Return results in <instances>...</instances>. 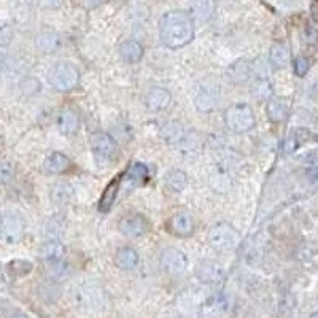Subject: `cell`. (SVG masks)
Returning <instances> with one entry per match:
<instances>
[{
	"label": "cell",
	"instance_id": "cb8c5ba5",
	"mask_svg": "<svg viewBox=\"0 0 318 318\" xmlns=\"http://www.w3.org/2000/svg\"><path fill=\"white\" fill-rule=\"evenodd\" d=\"M48 274L53 280H58V282H62L69 277L70 274V269L69 266L62 263V259L59 261H50V269H48Z\"/></svg>",
	"mask_w": 318,
	"mask_h": 318
},
{
	"label": "cell",
	"instance_id": "d6986e66",
	"mask_svg": "<svg viewBox=\"0 0 318 318\" xmlns=\"http://www.w3.org/2000/svg\"><path fill=\"white\" fill-rule=\"evenodd\" d=\"M138 263V255L134 248L130 247H123L116 251L115 255V264L121 270H132Z\"/></svg>",
	"mask_w": 318,
	"mask_h": 318
},
{
	"label": "cell",
	"instance_id": "ac0fdd59",
	"mask_svg": "<svg viewBox=\"0 0 318 318\" xmlns=\"http://www.w3.org/2000/svg\"><path fill=\"white\" fill-rule=\"evenodd\" d=\"M266 113L272 123H282L288 116V104L278 97H272L266 105Z\"/></svg>",
	"mask_w": 318,
	"mask_h": 318
},
{
	"label": "cell",
	"instance_id": "8d00e7d4",
	"mask_svg": "<svg viewBox=\"0 0 318 318\" xmlns=\"http://www.w3.org/2000/svg\"><path fill=\"white\" fill-rule=\"evenodd\" d=\"M4 61H5V56L0 53V67H2V64H4Z\"/></svg>",
	"mask_w": 318,
	"mask_h": 318
},
{
	"label": "cell",
	"instance_id": "83f0119b",
	"mask_svg": "<svg viewBox=\"0 0 318 318\" xmlns=\"http://www.w3.org/2000/svg\"><path fill=\"white\" fill-rule=\"evenodd\" d=\"M251 91H253L256 99H267L272 96V88H270V85L266 80H258L253 85V88H251Z\"/></svg>",
	"mask_w": 318,
	"mask_h": 318
},
{
	"label": "cell",
	"instance_id": "30bf717a",
	"mask_svg": "<svg viewBox=\"0 0 318 318\" xmlns=\"http://www.w3.org/2000/svg\"><path fill=\"white\" fill-rule=\"evenodd\" d=\"M91 146L94 153L100 157H111L116 153V143L111 135L105 132H94L89 137Z\"/></svg>",
	"mask_w": 318,
	"mask_h": 318
},
{
	"label": "cell",
	"instance_id": "8fae6325",
	"mask_svg": "<svg viewBox=\"0 0 318 318\" xmlns=\"http://www.w3.org/2000/svg\"><path fill=\"white\" fill-rule=\"evenodd\" d=\"M194 105L202 113H209V111L215 110V107L218 105V91L215 89V86H202L194 99Z\"/></svg>",
	"mask_w": 318,
	"mask_h": 318
},
{
	"label": "cell",
	"instance_id": "ba28073f",
	"mask_svg": "<svg viewBox=\"0 0 318 318\" xmlns=\"http://www.w3.org/2000/svg\"><path fill=\"white\" fill-rule=\"evenodd\" d=\"M171 232L177 237H190L194 232V218L190 212L180 210L171 220Z\"/></svg>",
	"mask_w": 318,
	"mask_h": 318
},
{
	"label": "cell",
	"instance_id": "52a82bcc",
	"mask_svg": "<svg viewBox=\"0 0 318 318\" xmlns=\"http://www.w3.org/2000/svg\"><path fill=\"white\" fill-rule=\"evenodd\" d=\"M24 224L23 220L15 213H7L0 220V234H4L7 242H18L23 236Z\"/></svg>",
	"mask_w": 318,
	"mask_h": 318
},
{
	"label": "cell",
	"instance_id": "5bb4252c",
	"mask_svg": "<svg viewBox=\"0 0 318 318\" xmlns=\"http://www.w3.org/2000/svg\"><path fill=\"white\" fill-rule=\"evenodd\" d=\"M58 127L64 135H73L77 134L80 127V118L70 108H64L58 116Z\"/></svg>",
	"mask_w": 318,
	"mask_h": 318
},
{
	"label": "cell",
	"instance_id": "8992f818",
	"mask_svg": "<svg viewBox=\"0 0 318 318\" xmlns=\"http://www.w3.org/2000/svg\"><path fill=\"white\" fill-rule=\"evenodd\" d=\"M161 263L169 274H182L188 267V258L177 248H167L161 256Z\"/></svg>",
	"mask_w": 318,
	"mask_h": 318
},
{
	"label": "cell",
	"instance_id": "6da1fadb",
	"mask_svg": "<svg viewBox=\"0 0 318 318\" xmlns=\"http://www.w3.org/2000/svg\"><path fill=\"white\" fill-rule=\"evenodd\" d=\"M159 35L167 48H183L194 39V21L190 13L174 10L166 13L159 24Z\"/></svg>",
	"mask_w": 318,
	"mask_h": 318
},
{
	"label": "cell",
	"instance_id": "ffe728a7",
	"mask_svg": "<svg viewBox=\"0 0 318 318\" xmlns=\"http://www.w3.org/2000/svg\"><path fill=\"white\" fill-rule=\"evenodd\" d=\"M164 183L171 191L175 193H182L186 188V183H188V177L186 174L180 169H172L166 174L164 177Z\"/></svg>",
	"mask_w": 318,
	"mask_h": 318
},
{
	"label": "cell",
	"instance_id": "5b68a950",
	"mask_svg": "<svg viewBox=\"0 0 318 318\" xmlns=\"http://www.w3.org/2000/svg\"><path fill=\"white\" fill-rule=\"evenodd\" d=\"M149 229V221L143 217L142 213L130 212L124 215L119 220V231L124 234L126 237H140Z\"/></svg>",
	"mask_w": 318,
	"mask_h": 318
},
{
	"label": "cell",
	"instance_id": "9a60e30c",
	"mask_svg": "<svg viewBox=\"0 0 318 318\" xmlns=\"http://www.w3.org/2000/svg\"><path fill=\"white\" fill-rule=\"evenodd\" d=\"M70 166H72L70 159L64 153H51L45 159V164H43L45 171L51 175H59V174L67 172L70 169Z\"/></svg>",
	"mask_w": 318,
	"mask_h": 318
},
{
	"label": "cell",
	"instance_id": "f546056e",
	"mask_svg": "<svg viewBox=\"0 0 318 318\" xmlns=\"http://www.w3.org/2000/svg\"><path fill=\"white\" fill-rule=\"evenodd\" d=\"M13 166L10 163H0V185H5L13 179Z\"/></svg>",
	"mask_w": 318,
	"mask_h": 318
},
{
	"label": "cell",
	"instance_id": "e0dca14e",
	"mask_svg": "<svg viewBox=\"0 0 318 318\" xmlns=\"http://www.w3.org/2000/svg\"><path fill=\"white\" fill-rule=\"evenodd\" d=\"M251 72V65L245 59H239L237 62L231 64L226 70V77L234 83V85H240L248 80Z\"/></svg>",
	"mask_w": 318,
	"mask_h": 318
},
{
	"label": "cell",
	"instance_id": "9c48e42d",
	"mask_svg": "<svg viewBox=\"0 0 318 318\" xmlns=\"http://www.w3.org/2000/svg\"><path fill=\"white\" fill-rule=\"evenodd\" d=\"M171 102H172V94L164 88H153L145 96V105L153 113L166 110L171 105Z\"/></svg>",
	"mask_w": 318,
	"mask_h": 318
},
{
	"label": "cell",
	"instance_id": "3957f363",
	"mask_svg": "<svg viewBox=\"0 0 318 318\" xmlns=\"http://www.w3.org/2000/svg\"><path fill=\"white\" fill-rule=\"evenodd\" d=\"M224 123H226L228 129H231L232 132L244 134L255 127L256 119L250 105L237 104V105L229 107L224 111Z\"/></svg>",
	"mask_w": 318,
	"mask_h": 318
},
{
	"label": "cell",
	"instance_id": "603a6c76",
	"mask_svg": "<svg viewBox=\"0 0 318 318\" xmlns=\"http://www.w3.org/2000/svg\"><path fill=\"white\" fill-rule=\"evenodd\" d=\"M269 58H270V62H272L275 67H285V65L288 64V59H289V53L283 45H274L272 48H270Z\"/></svg>",
	"mask_w": 318,
	"mask_h": 318
},
{
	"label": "cell",
	"instance_id": "2e32d148",
	"mask_svg": "<svg viewBox=\"0 0 318 318\" xmlns=\"http://www.w3.org/2000/svg\"><path fill=\"white\" fill-rule=\"evenodd\" d=\"M143 46L137 40H126L119 46V56L127 64H135L143 58Z\"/></svg>",
	"mask_w": 318,
	"mask_h": 318
},
{
	"label": "cell",
	"instance_id": "1f68e13d",
	"mask_svg": "<svg viewBox=\"0 0 318 318\" xmlns=\"http://www.w3.org/2000/svg\"><path fill=\"white\" fill-rule=\"evenodd\" d=\"M308 70V61L305 58H297L294 61V72L297 77H304Z\"/></svg>",
	"mask_w": 318,
	"mask_h": 318
},
{
	"label": "cell",
	"instance_id": "277c9868",
	"mask_svg": "<svg viewBox=\"0 0 318 318\" xmlns=\"http://www.w3.org/2000/svg\"><path fill=\"white\" fill-rule=\"evenodd\" d=\"M207 240L217 251H231L240 242V232L229 223H218L210 228Z\"/></svg>",
	"mask_w": 318,
	"mask_h": 318
},
{
	"label": "cell",
	"instance_id": "f1b7e54d",
	"mask_svg": "<svg viewBox=\"0 0 318 318\" xmlns=\"http://www.w3.org/2000/svg\"><path fill=\"white\" fill-rule=\"evenodd\" d=\"M10 270L15 275L23 277V275L31 272L32 264L29 263V261H26V259H16V261H12V263H10Z\"/></svg>",
	"mask_w": 318,
	"mask_h": 318
},
{
	"label": "cell",
	"instance_id": "d6a6232c",
	"mask_svg": "<svg viewBox=\"0 0 318 318\" xmlns=\"http://www.w3.org/2000/svg\"><path fill=\"white\" fill-rule=\"evenodd\" d=\"M310 13H312L313 21L318 23V0H313V4H312V7H310Z\"/></svg>",
	"mask_w": 318,
	"mask_h": 318
},
{
	"label": "cell",
	"instance_id": "7c38bea8",
	"mask_svg": "<svg viewBox=\"0 0 318 318\" xmlns=\"http://www.w3.org/2000/svg\"><path fill=\"white\" fill-rule=\"evenodd\" d=\"M121 179H123V172H119L115 179L110 180V183L105 186V190H104V193H102L100 201H99V210L102 213L110 212V209L113 207V204L116 201V196H118V191H119Z\"/></svg>",
	"mask_w": 318,
	"mask_h": 318
},
{
	"label": "cell",
	"instance_id": "4dcf8cb0",
	"mask_svg": "<svg viewBox=\"0 0 318 318\" xmlns=\"http://www.w3.org/2000/svg\"><path fill=\"white\" fill-rule=\"evenodd\" d=\"M13 39V29L8 24H0V45H8Z\"/></svg>",
	"mask_w": 318,
	"mask_h": 318
},
{
	"label": "cell",
	"instance_id": "484cf974",
	"mask_svg": "<svg viewBox=\"0 0 318 318\" xmlns=\"http://www.w3.org/2000/svg\"><path fill=\"white\" fill-rule=\"evenodd\" d=\"M127 177L132 182H135V183H145L146 180H148V169L143 166V164H140V163H135V164H132V167H130L129 169V172H127Z\"/></svg>",
	"mask_w": 318,
	"mask_h": 318
},
{
	"label": "cell",
	"instance_id": "44dd1931",
	"mask_svg": "<svg viewBox=\"0 0 318 318\" xmlns=\"http://www.w3.org/2000/svg\"><path fill=\"white\" fill-rule=\"evenodd\" d=\"M61 40L59 35L53 31H43L39 37H37V46L42 53H54L59 48Z\"/></svg>",
	"mask_w": 318,
	"mask_h": 318
},
{
	"label": "cell",
	"instance_id": "d590c367",
	"mask_svg": "<svg viewBox=\"0 0 318 318\" xmlns=\"http://www.w3.org/2000/svg\"><path fill=\"white\" fill-rule=\"evenodd\" d=\"M10 318H27V316L23 315V313H16V315H13V316H10Z\"/></svg>",
	"mask_w": 318,
	"mask_h": 318
},
{
	"label": "cell",
	"instance_id": "4fadbf2b",
	"mask_svg": "<svg viewBox=\"0 0 318 318\" xmlns=\"http://www.w3.org/2000/svg\"><path fill=\"white\" fill-rule=\"evenodd\" d=\"M223 267L218 263H215V261H204L198 267V277L204 283H217L223 278Z\"/></svg>",
	"mask_w": 318,
	"mask_h": 318
},
{
	"label": "cell",
	"instance_id": "d4e9b609",
	"mask_svg": "<svg viewBox=\"0 0 318 318\" xmlns=\"http://www.w3.org/2000/svg\"><path fill=\"white\" fill-rule=\"evenodd\" d=\"M215 10V2L213 0H199L194 5V13L199 20H209Z\"/></svg>",
	"mask_w": 318,
	"mask_h": 318
},
{
	"label": "cell",
	"instance_id": "7402d4cb",
	"mask_svg": "<svg viewBox=\"0 0 318 318\" xmlns=\"http://www.w3.org/2000/svg\"><path fill=\"white\" fill-rule=\"evenodd\" d=\"M40 255L43 259L46 261H59L64 258L65 255V247L61 244L59 240H48L45 242V244L42 245V250H40Z\"/></svg>",
	"mask_w": 318,
	"mask_h": 318
},
{
	"label": "cell",
	"instance_id": "4316f807",
	"mask_svg": "<svg viewBox=\"0 0 318 318\" xmlns=\"http://www.w3.org/2000/svg\"><path fill=\"white\" fill-rule=\"evenodd\" d=\"M163 132H164V137L169 138L171 142H179L183 137V127L182 124L177 123V121H172V123H169L163 129Z\"/></svg>",
	"mask_w": 318,
	"mask_h": 318
},
{
	"label": "cell",
	"instance_id": "e575fe53",
	"mask_svg": "<svg viewBox=\"0 0 318 318\" xmlns=\"http://www.w3.org/2000/svg\"><path fill=\"white\" fill-rule=\"evenodd\" d=\"M43 2L48 7H58L61 4V0H43Z\"/></svg>",
	"mask_w": 318,
	"mask_h": 318
},
{
	"label": "cell",
	"instance_id": "7a4b0ae2",
	"mask_svg": "<svg viewBox=\"0 0 318 318\" xmlns=\"http://www.w3.org/2000/svg\"><path fill=\"white\" fill-rule=\"evenodd\" d=\"M50 85L59 92H67L77 88L80 83V72L70 62H58L54 64L48 73Z\"/></svg>",
	"mask_w": 318,
	"mask_h": 318
},
{
	"label": "cell",
	"instance_id": "836d02e7",
	"mask_svg": "<svg viewBox=\"0 0 318 318\" xmlns=\"http://www.w3.org/2000/svg\"><path fill=\"white\" fill-rule=\"evenodd\" d=\"M308 177H310L312 180H318V167H315V169H312L310 172H308Z\"/></svg>",
	"mask_w": 318,
	"mask_h": 318
}]
</instances>
